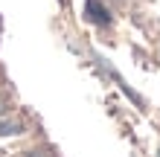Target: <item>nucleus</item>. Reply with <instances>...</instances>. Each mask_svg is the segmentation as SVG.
<instances>
[{"mask_svg":"<svg viewBox=\"0 0 160 157\" xmlns=\"http://www.w3.org/2000/svg\"><path fill=\"white\" fill-rule=\"evenodd\" d=\"M23 125L21 122H0V137H12V134H21Z\"/></svg>","mask_w":160,"mask_h":157,"instance_id":"nucleus-2","label":"nucleus"},{"mask_svg":"<svg viewBox=\"0 0 160 157\" xmlns=\"http://www.w3.org/2000/svg\"><path fill=\"white\" fill-rule=\"evenodd\" d=\"M88 21L99 23V26H108L111 23V15L99 6V0H88Z\"/></svg>","mask_w":160,"mask_h":157,"instance_id":"nucleus-1","label":"nucleus"},{"mask_svg":"<svg viewBox=\"0 0 160 157\" xmlns=\"http://www.w3.org/2000/svg\"><path fill=\"white\" fill-rule=\"evenodd\" d=\"M0 105H3V102H0ZM0 110H3V108H0Z\"/></svg>","mask_w":160,"mask_h":157,"instance_id":"nucleus-3","label":"nucleus"}]
</instances>
